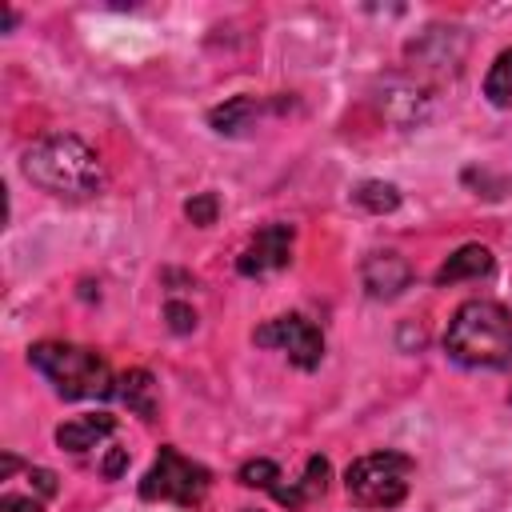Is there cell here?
Segmentation results:
<instances>
[{"label": "cell", "mask_w": 512, "mask_h": 512, "mask_svg": "<svg viewBox=\"0 0 512 512\" xmlns=\"http://www.w3.org/2000/svg\"><path fill=\"white\" fill-rule=\"evenodd\" d=\"M164 320H168V328H172V332H180V336H184V332H192V328H196V308H192V304H184V300H168V304H164Z\"/></svg>", "instance_id": "obj_19"}, {"label": "cell", "mask_w": 512, "mask_h": 512, "mask_svg": "<svg viewBox=\"0 0 512 512\" xmlns=\"http://www.w3.org/2000/svg\"><path fill=\"white\" fill-rule=\"evenodd\" d=\"M124 464H128V448H112V456L104 460V476L116 480V476L124 472Z\"/></svg>", "instance_id": "obj_20"}, {"label": "cell", "mask_w": 512, "mask_h": 512, "mask_svg": "<svg viewBox=\"0 0 512 512\" xmlns=\"http://www.w3.org/2000/svg\"><path fill=\"white\" fill-rule=\"evenodd\" d=\"M360 280H364V288H368L372 300H392V296H400L412 284V264L400 252L384 248V252H372L360 264Z\"/></svg>", "instance_id": "obj_9"}, {"label": "cell", "mask_w": 512, "mask_h": 512, "mask_svg": "<svg viewBox=\"0 0 512 512\" xmlns=\"http://www.w3.org/2000/svg\"><path fill=\"white\" fill-rule=\"evenodd\" d=\"M252 340H256L260 348H280V352H288V360H292L296 368H304V372L320 368V360H324V332H320L308 316H296V312L260 324V328L252 332Z\"/></svg>", "instance_id": "obj_6"}, {"label": "cell", "mask_w": 512, "mask_h": 512, "mask_svg": "<svg viewBox=\"0 0 512 512\" xmlns=\"http://www.w3.org/2000/svg\"><path fill=\"white\" fill-rule=\"evenodd\" d=\"M328 476H332L328 460H324V456H308L304 476H300V480L280 484L272 496H276V504H284V508H304V504H312V500H320V496H324Z\"/></svg>", "instance_id": "obj_11"}, {"label": "cell", "mask_w": 512, "mask_h": 512, "mask_svg": "<svg viewBox=\"0 0 512 512\" xmlns=\"http://www.w3.org/2000/svg\"><path fill=\"white\" fill-rule=\"evenodd\" d=\"M240 512H260V508H240Z\"/></svg>", "instance_id": "obj_21"}, {"label": "cell", "mask_w": 512, "mask_h": 512, "mask_svg": "<svg viewBox=\"0 0 512 512\" xmlns=\"http://www.w3.org/2000/svg\"><path fill=\"white\" fill-rule=\"evenodd\" d=\"M444 352L464 368H508L512 312L496 300H464L448 320Z\"/></svg>", "instance_id": "obj_2"}, {"label": "cell", "mask_w": 512, "mask_h": 512, "mask_svg": "<svg viewBox=\"0 0 512 512\" xmlns=\"http://www.w3.org/2000/svg\"><path fill=\"white\" fill-rule=\"evenodd\" d=\"M184 216H188L196 228L216 224V216H220V200H216V192H196V196L184 204Z\"/></svg>", "instance_id": "obj_18"}, {"label": "cell", "mask_w": 512, "mask_h": 512, "mask_svg": "<svg viewBox=\"0 0 512 512\" xmlns=\"http://www.w3.org/2000/svg\"><path fill=\"white\" fill-rule=\"evenodd\" d=\"M292 240H296V228L292 224H264L252 240H248V248L240 252V260H236V272L240 276H272V272H280V268H288L292 264Z\"/></svg>", "instance_id": "obj_7"}, {"label": "cell", "mask_w": 512, "mask_h": 512, "mask_svg": "<svg viewBox=\"0 0 512 512\" xmlns=\"http://www.w3.org/2000/svg\"><path fill=\"white\" fill-rule=\"evenodd\" d=\"M52 496H56V472L40 464H24V484L16 476H4L0 512H44Z\"/></svg>", "instance_id": "obj_8"}, {"label": "cell", "mask_w": 512, "mask_h": 512, "mask_svg": "<svg viewBox=\"0 0 512 512\" xmlns=\"http://www.w3.org/2000/svg\"><path fill=\"white\" fill-rule=\"evenodd\" d=\"M112 432H116V416L92 412V416H76V420L60 424V428H56V444H60L64 452H76V456H80V452L100 448Z\"/></svg>", "instance_id": "obj_10"}, {"label": "cell", "mask_w": 512, "mask_h": 512, "mask_svg": "<svg viewBox=\"0 0 512 512\" xmlns=\"http://www.w3.org/2000/svg\"><path fill=\"white\" fill-rule=\"evenodd\" d=\"M352 200H356L360 208L384 216V212H396V208H400V188L388 184V180H360V184L352 188Z\"/></svg>", "instance_id": "obj_14"}, {"label": "cell", "mask_w": 512, "mask_h": 512, "mask_svg": "<svg viewBox=\"0 0 512 512\" xmlns=\"http://www.w3.org/2000/svg\"><path fill=\"white\" fill-rule=\"evenodd\" d=\"M236 480H240L244 488H264V492H276V488H280V480H284V472H280V464H276V460L256 456V460L240 464Z\"/></svg>", "instance_id": "obj_17"}, {"label": "cell", "mask_w": 512, "mask_h": 512, "mask_svg": "<svg viewBox=\"0 0 512 512\" xmlns=\"http://www.w3.org/2000/svg\"><path fill=\"white\" fill-rule=\"evenodd\" d=\"M28 364L64 400H100V396L116 392L108 360L96 348H84V344H60V340L32 344L28 348Z\"/></svg>", "instance_id": "obj_3"}, {"label": "cell", "mask_w": 512, "mask_h": 512, "mask_svg": "<svg viewBox=\"0 0 512 512\" xmlns=\"http://www.w3.org/2000/svg\"><path fill=\"white\" fill-rule=\"evenodd\" d=\"M212 488V472L200 460H188L180 448L164 444L152 460V468L140 480V496L144 500H168L176 508H200L204 496Z\"/></svg>", "instance_id": "obj_5"}, {"label": "cell", "mask_w": 512, "mask_h": 512, "mask_svg": "<svg viewBox=\"0 0 512 512\" xmlns=\"http://www.w3.org/2000/svg\"><path fill=\"white\" fill-rule=\"evenodd\" d=\"M24 176L60 200H92L104 192V164L96 148H88L72 132L40 136L24 152Z\"/></svg>", "instance_id": "obj_1"}, {"label": "cell", "mask_w": 512, "mask_h": 512, "mask_svg": "<svg viewBox=\"0 0 512 512\" xmlns=\"http://www.w3.org/2000/svg\"><path fill=\"white\" fill-rule=\"evenodd\" d=\"M412 468L416 464L404 452H372L348 464L344 488L360 508H396L408 496Z\"/></svg>", "instance_id": "obj_4"}, {"label": "cell", "mask_w": 512, "mask_h": 512, "mask_svg": "<svg viewBox=\"0 0 512 512\" xmlns=\"http://www.w3.org/2000/svg\"><path fill=\"white\" fill-rule=\"evenodd\" d=\"M116 396L128 404V412H136V416H144V420L156 416V380H152V372H144V368L124 372Z\"/></svg>", "instance_id": "obj_13"}, {"label": "cell", "mask_w": 512, "mask_h": 512, "mask_svg": "<svg viewBox=\"0 0 512 512\" xmlns=\"http://www.w3.org/2000/svg\"><path fill=\"white\" fill-rule=\"evenodd\" d=\"M252 112H256L252 96H232L228 104L212 108V116H208V120H212V128H216V132H228V136H232V132H240V128L248 124V116H252Z\"/></svg>", "instance_id": "obj_16"}, {"label": "cell", "mask_w": 512, "mask_h": 512, "mask_svg": "<svg viewBox=\"0 0 512 512\" xmlns=\"http://www.w3.org/2000/svg\"><path fill=\"white\" fill-rule=\"evenodd\" d=\"M484 96H488L492 108H508V104H512V48H504V52L488 64Z\"/></svg>", "instance_id": "obj_15"}, {"label": "cell", "mask_w": 512, "mask_h": 512, "mask_svg": "<svg viewBox=\"0 0 512 512\" xmlns=\"http://www.w3.org/2000/svg\"><path fill=\"white\" fill-rule=\"evenodd\" d=\"M492 268H496V260H492V252H488L484 244H464V248H456V252L436 268V284L448 288V284H460V280H480V276H488Z\"/></svg>", "instance_id": "obj_12"}]
</instances>
